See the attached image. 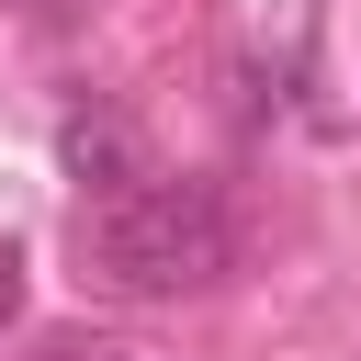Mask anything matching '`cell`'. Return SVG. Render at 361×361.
Masks as SVG:
<instances>
[{
  "instance_id": "obj_1",
  "label": "cell",
  "mask_w": 361,
  "mask_h": 361,
  "mask_svg": "<svg viewBox=\"0 0 361 361\" xmlns=\"http://www.w3.org/2000/svg\"><path fill=\"white\" fill-rule=\"evenodd\" d=\"M79 259H90V282H113L124 305H169V293H203V282H226V259H237V226H226V203H214L203 180H169V169H147L135 192H113V203H79Z\"/></svg>"
},
{
  "instance_id": "obj_2",
  "label": "cell",
  "mask_w": 361,
  "mask_h": 361,
  "mask_svg": "<svg viewBox=\"0 0 361 361\" xmlns=\"http://www.w3.org/2000/svg\"><path fill=\"white\" fill-rule=\"evenodd\" d=\"M56 158H68V180H79L90 203H113V192H135V180H147V147H135V124H124V113H90V102L56 124Z\"/></svg>"
},
{
  "instance_id": "obj_3",
  "label": "cell",
  "mask_w": 361,
  "mask_h": 361,
  "mask_svg": "<svg viewBox=\"0 0 361 361\" xmlns=\"http://www.w3.org/2000/svg\"><path fill=\"white\" fill-rule=\"evenodd\" d=\"M34 361H147V350H124V338H90V327H56Z\"/></svg>"
},
{
  "instance_id": "obj_4",
  "label": "cell",
  "mask_w": 361,
  "mask_h": 361,
  "mask_svg": "<svg viewBox=\"0 0 361 361\" xmlns=\"http://www.w3.org/2000/svg\"><path fill=\"white\" fill-rule=\"evenodd\" d=\"M11 316H23V248L0 237V327H11Z\"/></svg>"
}]
</instances>
